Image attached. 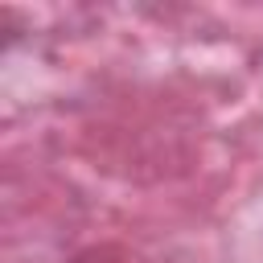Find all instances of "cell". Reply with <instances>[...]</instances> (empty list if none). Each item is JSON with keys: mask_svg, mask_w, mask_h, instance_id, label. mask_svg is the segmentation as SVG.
<instances>
[]
</instances>
